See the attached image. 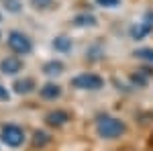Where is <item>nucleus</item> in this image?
Wrapping results in <instances>:
<instances>
[{"instance_id":"1","label":"nucleus","mask_w":153,"mask_h":151,"mask_svg":"<svg viewBox=\"0 0 153 151\" xmlns=\"http://www.w3.org/2000/svg\"><path fill=\"white\" fill-rule=\"evenodd\" d=\"M125 131H127L125 123L114 118V116H100L98 123H96V133L102 139H117Z\"/></svg>"},{"instance_id":"2","label":"nucleus","mask_w":153,"mask_h":151,"mask_svg":"<svg viewBox=\"0 0 153 151\" xmlns=\"http://www.w3.org/2000/svg\"><path fill=\"white\" fill-rule=\"evenodd\" d=\"M71 86L78 90H100L104 86V80L96 74H80L71 80Z\"/></svg>"},{"instance_id":"3","label":"nucleus","mask_w":153,"mask_h":151,"mask_svg":"<svg viewBox=\"0 0 153 151\" xmlns=\"http://www.w3.org/2000/svg\"><path fill=\"white\" fill-rule=\"evenodd\" d=\"M8 47L14 53H19V55H27V53H31L33 43H31V39L27 35L19 33V31H12L10 35H8Z\"/></svg>"},{"instance_id":"4","label":"nucleus","mask_w":153,"mask_h":151,"mask_svg":"<svg viewBox=\"0 0 153 151\" xmlns=\"http://www.w3.org/2000/svg\"><path fill=\"white\" fill-rule=\"evenodd\" d=\"M2 141L8 147H19L25 141V131L19 125H4L2 127Z\"/></svg>"},{"instance_id":"5","label":"nucleus","mask_w":153,"mask_h":151,"mask_svg":"<svg viewBox=\"0 0 153 151\" xmlns=\"http://www.w3.org/2000/svg\"><path fill=\"white\" fill-rule=\"evenodd\" d=\"M151 31H153V12H147L141 23H137V25H133V27H131L129 33H131L133 39H137V41H139V39H143V37H147Z\"/></svg>"},{"instance_id":"6","label":"nucleus","mask_w":153,"mask_h":151,"mask_svg":"<svg viewBox=\"0 0 153 151\" xmlns=\"http://www.w3.org/2000/svg\"><path fill=\"white\" fill-rule=\"evenodd\" d=\"M0 70L4 71V74H8V76H14V74H19V71L23 70V61L19 57H6L0 61Z\"/></svg>"},{"instance_id":"7","label":"nucleus","mask_w":153,"mask_h":151,"mask_svg":"<svg viewBox=\"0 0 153 151\" xmlns=\"http://www.w3.org/2000/svg\"><path fill=\"white\" fill-rule=\"evenodd\" d=\"M70 121V115L65 112V110H51L47 116H45V123H47L49 127H61V125H65Z\"/></svg>"},{"instance_id":"8","label":"nucleus","mask_w":153,"mask_h":151,"mask_svg":"<svg viewBox=\"0 0 153 151\" xmlns=\"http://www.w3.org/2000/svg\"><path fill=\"white\" fill-rule=\"evenodd\" d=\"M12 88H14V92H16V94H31L33 90H35V80H31V78L16 80Z\"/></svg>"},{"instance_id":"9","label":"nucleus","mask_w":153,"mask_h":151,"mask_svg":"<svg viewBox=\"0 0 153 151\" xmlns=\"http://www.w3.org/2000/svg\"><path fill=\"white\" fill-rule=\"evenodd\" d=\"M41 96L45 98V100H55V98H59L61 96V88H59L57 84H45L43 88H41Z\"/></svg>"},{"instance_id":"10","label":"nucleus","mask_w":153,"mask_h":151,"mask_svg":"<svg viewBox=\"0 0 153 151\" xmlns=\"http://www.w3.org/2000/svg\"><path fill=\"white\" fill-rule=\"evenodd\" d=\"M43 74H47V76H59V74H63V63L61 61H47L43 65Z\"/></svg>"},{"instance_id":"11","label":"nucleus","mask_w":153,"mask_h":151,"mask_svg":"<svg viewBox=\"0 0 153 151\" xmlns=\"http://www.w3.org/2000/svg\"><path fill=\"white\" fill-rule=\"evenodd\" d=\"M74 25L76 27H96V16L92 14H78L76 19H74Z\"/></svg>"},{"instance_id":"12","label":"nucleus","mask_w":153,"mask_h":151,"mask_svg":"<svg viewBox=\"0 0 153 151\" xmlns=\"http://www.w3.org/2000/svg\"><path fill=\"white\" fill-rule=\"evenodd\" d=\"M53 47L57 49V51H61V53H68L71 49V39L70 37H55V41H53Z\"/></svg>"},{"instance_id":"13","label":"nucleus","mask_w":153,"mask_h":151,"mask_svg":"<svg viewBox=\"0 0 153 151\" xmlns=\"http://www.w3.org/2000/svg\"><path fill=\"white\" fill-rule=\"evenodd\" d=\"M49 141H51V137L45 131H35V135H33V145L35 147H45Z\"/></svg>"},{"instance_id":"14","label":"nucleus","mask_w":153,"mask_h":151,"mask_svg":"<svg viewBox=\"0 0 153 151\" xmlns=\"http://www.w3.org/2000/svg\"><path fill=\"white\" fill-rule=\"evenodd\" d=\"M135 55L139 59H145V61L153 63V49H139V51H135Z\"/></svg>"},{"instance_id":"15","label":"nucleus","mask_w":153,"mask_h":151,"mask_svg":"<svg viewBox=\"0 0 153 151\" xmlns=\"http://www.w3.org/2000/svg\"><path fill=\"white\" fill-rule=\"evenodd\" d=\"M98 6H102V8H117L118 4H120V0H94Z\"/></svg>"},{"instance_id":"16","label":"nucleus","mask_w":153,"mask_h":151,"mask_svg":"<svg viewBox=\"0 0 153 151\" xmlns=\"http://www.w3.org/2000/svg\"><path fill=\"white\" fill-rule=\"evenodd\" d=\"M19 6H21L19 0H6V8L10 12H19Z\"/></svg>"},{"instance_id":"17","label":"nucleus","mask_w":153,"mask_h":151,"mask_svg":"<svg viewBox=\"0 0 153 151\" xmlns=\"http://www.w3.org/2000/svg\"><path fill=\"white\" fill-rule=\"evenodd\" d=\"M37 8H49L51 6V0H31Z\"/></svg>"},{"instance_id":"18","label":"nucleus","mask_w":153,"mask_h":151,"mask_svg":"<svg viewBox=\"0 0 153 151\" xmlns=\"http://www.w3.org/2000/svg\"><path fill=\"white\" fill-rule=\"evenodd\" d=\"M10 98V94H8V90L4 88V86H0V100H8Z\"/></svg>"}]
</instances>
